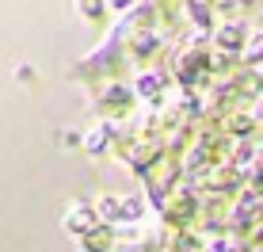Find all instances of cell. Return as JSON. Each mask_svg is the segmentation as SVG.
<instances>
[{
	"mask_svg": "<svg viewBox=\"0 0 263 252\" xmlns=\"http://www.w3.org/2000/svg\"><path fill=\"white\" fill-rule=\"evenodd\" d=\"M61 222H65V229L77 233V237H88V233H96L99 226H103V218L96 214V206H88V203H69Z\"/></svg>",
	"mask_w": 263,
	"mask_h": 252,
	"instance_id": "cell-1",
	"label": "cell"
},
{
	"mask_svg": "<svg viewBox=\"0 0 263 252\" xmlns=\"http://www.w3.org/2000/svg\"><path fill=\"white\" fill-rule=\"evenodd\" d=\"M96 214L103 222H122V199H115V195H99V199H96Z\"/></svg>",
	"mask_w": 263,
	"mask_h": 252,
	"instance_id": "cell-2",
	"label": "cell"
},
{
	"mask_svg": "<svg viewBox=\"0 0 263 252\" xmlns=\"http://www.w3.org/2000/svg\"><path fill=\"white\" fill-rule=\"evenodd\" d=\"M240 42H244V27L240 23H225L221 31H217V46L221 50H240Z\"/></svg>",
	"mask_w": 263,
	"mask_h": 252,
	"instance_id": "cell-3",
	"label": "cell"
},
{
	"mask_svg": "<svg viewBox=\"0 0 263 252\" xmlns=\"http://www.w3.org/2000/svg\"><path fill=\"white\" fill-rule=\"evenodd\" d=\"M107 141H111V126L99 122V126H92V134L84 138V149H88V153H103Z\"/></svg>",
	"mask_w": 263,
	"mask_h": 252,
	"instance_id": "cell-4",
	"label": "cell"
},
{
	"mask_svg": "<svg viewBox=\"0 0 263 252\" xmlns=\"http://www.w3.org/2000/svg\"><path fill=\"white\" fill-rule=\"evenodd\" d=\"M141 210H145V206H141V199H134V195H130V199H122V222L141 218Z\"/></svg>",
	"mask_w": 263,
	"mask_h": 252,
	"instance_id": "cell-5",
	"label": "cell"
},
{
	"mask_svg": "<svg viewBox=\"0 0 263 252\" xmlns=\"http://www.w3.org/2000/svg\"><path fill=\"white\" fill-rule=\"evenodd\" d=\"M244 61H248V65H256V61H263V34H256V39L248 42V50H244Z\"/></svg>",
	"mask_w": 263,
	"mask_h": 252,
	"instance_id": "cell-6",
	"label": "cell"
},
{
	"mask_svg": "<svg viewBox=\"0 0 263 252\" xmlns=\"http://www.w3.org/2000/svg\"><path fill=\"white\" fill-rule=\"evenodd\" d=\"M157 88H160V80L153 77V73L138 77V96H157Z\"/></svg>",
	"mask_w": 263,
	"mask_h": 252,
	"instance_id": "cell-7",
	"label": "cell"
},
{
	"mask_svg": "<svg viewBox=\"0 0 263 252\" xmlns=\"http://www.w3.org/2000/svg\"><path fill=\"white\" fill-rule=\"evenodd\" d=\"M99 4H103V0H80V12H84V15H92V20H96V15L103 12Z\"/></svg>",
	"mask_w": 263,
	"mask_h": 252,
	"instance_id": "cell-8",
	"label": "cell"
},
{
	"mask_svg": "<svg viewBox=\"0 0 263 252\" xmlns=\"http://www.w3.org/2000/svg\"><path fill=\"white\" fill-rule=\"evenodd\" d=\"M206 252H225V245H221V241H214V245H206Z\"/></svg>",
	"mask_w": 263,
	"mask_h": 252,
	"instance_id": "cell-9",
	"label": "cell"
},
{
	"mask_svg": "<svg viewBox=\"0 0 263 252\" xmlns=\"http://www.w3.org/2000/svg\"><path fill=\"white\" fill-rule=\"evenodd\" d=\"M107 4H115V8H126V4H130V0H107Z\"/></svg>",
	"mask_w": 263,
	"mask_h": 252,
	"instance_id": "cell-10",
	"label": "cell"
}]
</instances>
